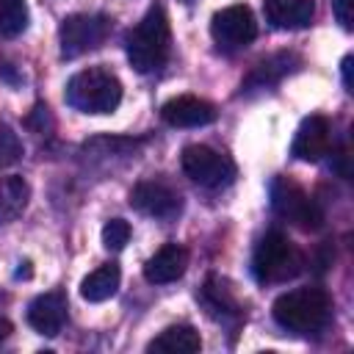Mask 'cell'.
<instances>
[{"instance_id": "11", "label": "cell", "mask_w": 354, "mask_h": 354, "mask_svg": "<svg viewBox=\"0 0 354 354\" xmlns=\"http://www.w3.org/2000/svg\"><path fill=\"white\" fill-rule=\"evenodd\" d=\"M332 149V124L326 116H307L293 138V155L299 160L315 163Z\"/></svg>"}, {"instance_id": "1", "label": "cell", "mask_w": 354, "mask_h": 354, "mask_svg": "<svg viewBox=\"0 0 354 354\" xmlns=\"http://www.w3.org/2000/svg\"><path fill=\"white\" fill-rule=\"evenodd\" d=\"M271 315L288 332L313 335L326 326L332 315V299L324 288H296L274 301Z\"/></svg>"}, {"instance_id": "2", "label": "cell", "mask_w": 354, "mask_h": 354, "mask_svg": "<svg viewBox=\"0 0 354 354\" xmlns=\"http://www.w3.org/2000/svg\"><path fill=\"white\" fill-rule=\"evenodd\" d=\"M127 61L136 72H155L166 64L169 47H171V33H169V19L160 6H152L144 19L127 33Z\"/></svg>"}, {"instance_id": "8", "label": "cell", "mask_w": 354, "mask_h": 354, "mask_svg": "<svg viewBox=\"0 0 354 354\" xmlns=\"http://www.w3.org/2000/svg\"><path fill=\"white\" fill-rule=\"evenodd\" d=\"M210 36L221 50H243L257 36V22L249 6H227L213 14Z\"/></svg>"}, {"instance_id": "24", "label": "cell", "mask_w": 354, "mask_h": 354, "mask_svg": "<svg viewBox=\"0 0 354 354\" xmlns=\"http://www.w3.org/2000/svg\"><path fill=\"white\" fill-rule=\"evenodd\" d=\"M343 83H346V88L351 91V55L343 58Z\"/></svg>"}, {"instance_id": "7", "label": "cell", "mask_w": 354, "mask_h": 354, "mask_svg": "<svg viewBox=\"0 0 354 354\" xmlns=\"http://www.w3.org/2000/svg\"><path fill=\"white\" fill-rule=\"evenodd\" d=\"M111 33V19L105 14H72L58 28L61 55L77 58L88 50H97Z\"/></svg>"}, {"instance_id": "5", "label": "cell", "mask_w": 354, "mask_h": 354, "mask_svg": "<svg viewBox=\"0 0 354 354\" xmlns=\"http://www.w3.org/2000/svg\"><path fill=\"white\" fill-rule=\"evenodd\" d=\"M271 207L277 216H282L285 221L296 224L299 230H321L324 227V210L318 207V202L313 196H307V191L301 185H296L288 177H274L271 183Z\"/></svg>"}, {"instance_id": "15", "label": "cell", "mask_w": 354, "mask_h": 354, "mask_svg": "<svg viewBox=\"0 0 354 354\" xmlns=\"http://www.w3.org/2000/svg\"><path fill=\"white\" fill-rule=\"evenodd\" d=\"M263 14L271 28L296 30V28L310 25L315 6H313V0H263Z\"/></svg>"}, {"instance_id": "21", "label": "cell", "mask_w": 354, "mask_h": 354, "mask_svg": "<svg viewBox=\"0 0 354 354\" xmlns=\"http://www.w3.org/2000/svg\"><path fill=\"white\" fill-rule=\"evenodd\" d=\"M19 158H22V141H19V136L8 124H0V169L14 166Z\"/></svg>"}, {"instance_id": "23", "label": "cell", "mask_w": 354, "mask_h": 354, "mask_svg": "<svg viewBox=\"0 0 354 354\" xmlns=\"http://www.w3.org/2000/svg\"><path fill=\"white\" fill-rule=\"evenodd\" d=\"M332 11L343 30L354 28V0H332Z\"/></svg>"}, {"instance_id": "6", "label": "cell", "mask_w": 354, "mask_h": 354, "mask_svg": "<svg viewBox=\"0 0 354 354\" xmlns=\"http://www.w3.org/2000/svg\"><path fill=\"white\" fill-rule=\"evenodd\" d=\"M180 163H183L185 177H191L194 183H199L205 188H224L235 180V163L224 152H218L207 144L185 147Z\"/></svg>"}, {"instance_id": "4", "label": "cell", "mask_w": 354, "mask_h": 354, "mask_svg": "<svg viewBox=\"0 0 354 354\" xmlns=\"http://www.w3.org/2000/svg\"><path fill=\"white\" fill-rule=\"evenodd\" d=\"M304 268V254L282 235V232H266L252 254V274L263 285H277L299 277Z\"/></svg>"}, {"instance_id": "12", "label": "cell", "mask_w": 354, "mask_h": 354, "mask_svg": "<svg viewBox=\"0 0 354 354\" xmlns=\"http://www.w3.org/2000/svg\"><path fill=\"white\" fill-rule=\"evenodd\" d=\"M160 116L171 127H205V124L216 122V108L202 97L183 94V97L169 100L160 108Z\"/></svg>"}, {"instance_id": "13", "label": "cell", "mask_w": 354, "mask_h": 354, "mask_svg": "<svg viewBox=\"0 0 354 354\" xmlns=\"http://www.w3.org/2000/svg\"><path fill=\"white\" fill-rule=\"evenodd\" d=\"M199 301L205 307V313L213 318V321H221V324H230V321H238L243 315V307L241 301L235 299L232 288L221 279V277H210L202 290H199Z\"/></svg>"}, {"instance_id": "17", "label": "cell", "mask_w": 354, "mask_h": 354, "mask_svg": "<svg viewBox=\"0 0 354 354\" xmlns=\"http://www.w3.org/2000/svg\"><path fill=\"white\" fill-rule=\"evenodd\" d=\"M28 199H30V185L22 177L17 174L0 177V224L19 218L22 210L28 207Z\"/></svg>"}, {"instance_id": "22", "label": "cell", "mask_w": 354, "mask_h": 354, "mask_svg": "<svg viewBox=\"0 0 354 354\" xmlns=\"http://www.w3.org/2000/svg\"><path fill=\"white\" fill-rule=\"evenodd\" d=\"M130 241V224L124 218H111L105 227H102V246L111 249V252H119L124 249Z\"/></svg>"}, {"instance_id": "9", "label": "cell", "mask_w": 354, "mask_h": 354, "mask_svg": "<svg viewBox=\"0 0 354 354\" xmlns=\"http://www.w3.org/2000/svg\"><path fill=\"white\" fill-rule=\"evenodd\" d=\"M130 205L144 213V216H152V218H174L180 210H183V199L180 194L163 183V180H141L133 191H130Z\"/></svg>"}, {"instance_id": "18", "label": "cell", "mask_w": 354, "mask_h": 354, "mask_svg": "<svg viewBox=\"0 0 354 354\" xmlns=\"http://www.w3.org/2000/svg\"><path fill=\"white\" fill-rule=\"evenodd\" d=\"M119 279L122 271L116 263H105L100 268H94L83 282H80V296L86 301H105L119 290Z\"/></svg>"}, {"instance_id": "16", "label": "cell", "mask_w": 354, "mask_h": 354, "mask_svg": "<svg viewBox=\"0 0 354 354\" xmlns=\"http://www.w3.org/2000/svg\"><path fill=\"white\" fill-rule=\"evenodd\" d=\"M202 348V337L194 326L188 324H177V326H169L163 329L158 337L149 340L147 351H158V354H196Z\"/></svg>"}, {"instance_id": "3", "label": "cell", "mask_w": 354, "mask_h": 354, "mask_svg": "<svg viewBox=\"0 0 354 354\" xmlns=\"http://www.w3.org/2000/svg\"><path fill=\"white\" fill-rule=\"evenodd\" d=\"M64 100L80 113H111L122 102V83L111 69L88 66L69 77Z\"/></svg>"}, {"instance_id": "10", "label": "cell", "mask_w": 354, "mask_h": 354, "mask_svg": "<svg viewBox=\"0 0 354 354\" xmlns=\"http://www.w3.org/2000/svg\"><path fill=\"white\" fill-rule=\"evenodd\" d=\"M66 293L64 290H47L41 296H36L30 304H28V324L39 332V335H47V337H55L64 324H66Z\"/></svg>"}, {"instance_id": "19", "label": "cell", "mask_w": 354, "mask_h": 354, "mask_svg": "<svg viewBox=\"0 0 354 354\" xmlns=\"http://www.w3.org/2000/svg\"><path fill=\"white\" fill-rule=\"evenodd\" d=\"M28 28L25 0H0V36L14 39Z\"/></svg>"}, {"instance_id": "14", "label": "cell", "mask_w": 354, "mask_h": 354, "mask_svg": "<svg viewBox=\"0 0 354 354\" xmlns=\"http://www.w3.org/2000/svg\"><path fill=\"white\" fill-rule=\"evenodd\" d=\"M188 252L180 243H163L147 263H144V279L152 285H169L185 274Z\"/></svg>"}, {"instance_id": "20", "label": "cell", "mask_w": 354, "mask_h": 354, "mask_svg": "<svg viewBox=\"0 0 354 354\" xmlns=\"http://www.w3.org/2000/svg\"><path fill=\"white\" fill-rule=\"evenodd\" d=\"M285 72H290V55H277V58H268V61H263V64H257L254 66V72L249 75V80H246V86H268V83H274V80H279Z\"/></svg>"}, {"instance_id": "25", "label": "cell", "mask_w": 354, "mask_h": 354, "mask_svg": "<svg viewBox=\"0 0 354 354\" xmlns=\"http://www.w3.org/2000/svg\"><path fill=\"white\" fill-rule=\"evenodd\" d=\"M8 335H11V324H8L6 318H0V343H3Z\"/></svg>"}]
</instances>
